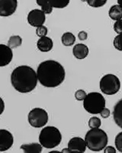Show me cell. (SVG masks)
<instances>
[{
	"mask_svg": "<svg viewBox=\"0 0 122 153\" xmlns=\"http://www.w3.org/2000/svg\"><path fill=\"white\" fill-rule=\"evenodd\" d=\"M61 152L62 153H71L68 148H64V149H62Z\"/></svg>",
	"mask_w": 122,
	"mask_h": 153,
	"instance_id": "33",
	"label": "cell"
},
{
	"mask_svg": "<svg viewBox=\"0 0 122 153\" xmlns=\"http://www.w3.org/2000/svg\"><path fill=\"white\" fill-rule=\"evenodd\" d=\"M87 3L89 6L93 7L98 8L103 7L107 2L106 0H87Z\"/></svg>",
	"mask_w": 122,
	"mask_h": 153,
	"instance_id": "23",
	"label": "cell"
},
{
	"mask_svg": "<svg viewBox=\"0 0 122 153\" xmlns=\"http://www.w3.org/2000/svg\"><path fill=\"white\" fill-rule=\"evenodd\" d=\"M73 54L76 59H83L87 56L89 53L88 47L83 43L76 44L73 48Z\"/></svg>",
	"mask_w": 122,
	"mask_h": 153,
	"instance_id": "13",
	"label": "cell"
},
{
	"mask_svg": "<svg viewBox=\"0 0 122 153\" xmlns=\"http://www.w3.org/2000/svg\"><path fill=\"white\" fill-rule=\"evenodd\" d=\"M69 0H49L52 7L57 8H63L68 5Z\"/></svg>",
	"mask_w": 122,
	"mask_h": 153,
	"instance_id": "21",
	"label": "cell"
},
{
	"mask_svg": "<svg viewBox=\"0 0 122 153\" xmlns=\"http://www.w3.org/2000/svg\"><path fill=\"white\" fill-rule=\"evenodd\" d=\"M22 39L19 36H11L8 40L7 45L11 49H14L20 46L22 44Z\"/></svg>",
	"mask_w": 122,
	"mask_h": 153,
	"instance_id": "20",
	"label": "cell"
},
{
	"mask_svg": "<svg viewBox=\"0 0 122 153\" xmlns=\"http://www.w3.org/2000/svg\"><path fill=\"white\" fill-rule=\"evenodd\" d=\"M37 73L30 66H18L12 71L11 82L15 90L21 93H29L34 90L38 82Z\"/></svg>",
	"mask_w": 122,
	"mask_h": 153,
	"instance_id": "2",
	"label": "cell"
},
{
	"mask_svg": "<svg viewBox=\"0 0 122 153\" xmlns=\"http://www.w3.org/2000/svg\"><path fill=\"white\" fill-rule=\"evenodd\" d=\"M106 103L105 99L101 93L92 92L87 94L84 100L83 106L88 113L98 114L106 107Z\"/></svg>",
	"mask_w": 122,
	"mask_h": 153,
	"instance_id": "5",
	"label": "cell"
},
{
	"mask_svg": "<svg viewBox=\"0 0 122 153\" xmlns=\"http://www.w3.org/2000/svg\"><path fill=\"white\" fill-rule=\"evenodd\" d=\"M104 153H116V150L113 146H106L104 148Z\"/></svg>",
	"mask_w": 122,
	"mask_h": 153,
	"instance_id": "31",
	"label": "cell"
},
{
	"mask_svg": "<svg viewBox=\"0 0 122 153\" xmlns=\"http://www.w3.org/2000/svg\"><path fill=\"white\" fill-rule=\"evenodd\" d=\"M20 149L23 150L24 153H40L42 151L43 148L41 144L33 143L23 144L20 147Z\"/></svg>",
	"mask_w": 122,
	"mask_h": 153,
	"instance_id": "16",
	"label": "cell"
},
{
	"mask_svg": "<svg viewBox=\"0 0 122 153\" xmlns=\"http://www.w3.org/2000/svg\"><path fill=\"white\" fill-rule=\"evenodd\" d=\"M113 117L116 124L122 128V99L117 102L114 106Z\"/></svg>",
	"mask_w": 122,
	"mask_h": 153,
	"instance_id": "15",
	"label": "cell"
},
{
	"mask_svg": "<svg viewBox=\"0 0 122 153\" xmlns=\"http://www.w3.org/2000/svg\"><path fill=\"white\" fill-rule=\"evenodd\" d=\"M12 49L7 45L0 44V66L4 67L10 63L13 59Z\"/></svg>",
	"mask_w": 122,
	"mask_h": 153,
	"instance_id": "12",
	"label": "cell"
},
{
	"mask_svg": "<svg viewBox=\"0 0 122 153\" xmlns=\"http://www.w3.org/2000/svg\"><path fill=\"white\" fill-rule=\"evenodd\" d=\"M17 0H1L0 1V15L1 16L8 17L15 13L17 7Z\"/></svg>",
	"mask_w": 122,
	"mask_h": 153,
	"instance_id": "9",
	"label": "cell"
},
{
	"mask_svg": "<svg viewBox=\"0 0 122 153\" xmlns=\"http://www.w3.org/2000/svg\"><path fill=\"white\" fill-rule=\"evenodd\" d=\"M38 81L43 86L54 88L59 86L65 79V72L59 62L48 60L41 62L37 70Z\"/></svg>",
	"mask_w": 122,
	"mask_h": 153,
	"instance_id": "1",
	"label": "cell"
},
{
	"mask_svg": "<svg viewBox=\"0 0 122 153\" xmlns=\"http://www.w3.org/2000/svg\"><path fill=\"white\" fill-rule=\"evenodd\" d=\"M4 109V103L3 99L1 98V114L3 113Z\"/></svg>",
	"mask_w": 122,
	"mask_h": 153,
	"instance_id": "32",
	"label": "cell"
},
{
	"mask_svg": "<svg viewBox=\"0 0 122 153\" xmlns=\"http://www.w3.org/2000/svg\"><path fill=\"white\" fill-rule=\"evenodd\" d=\"M45 14L42 10H32L27 16V21L31 26L34 27H38L43 26L46 21Z\"/></svg>",
	"mask_w": 122,
	"mask_h": 153,
	"instance_id": "8",
	"label": "cell"
},
{
	"mask_svg": "<svg viewBox=\"0 0 122 153\" xmlns=\"http://www.w3.org/2000/svg\"><path fill=\"white\" fill-rule=\"evenodd\" d=\"M121 85L119 79L114 74L105 75L100 82L101 91L107 95H113L118 93L121 88Z\"/></svg>",
	"mask_w": 122,
	"mask_h": 153,
	"instance_id": "6",
	"label": "cell"
},
{
	"mask_svg": "<svg viewBox=\"0 0 122 153\" xmlns=\"http://www.w3.org/2000/svg\"><path fill=\"white\" fill-rule=\"evenodd\" d=\"M50 153H59V152L57 151H52V152H50Z\"/></svg>",
	"mask_w": 122,
	"mask_h": 153,
	"instance_id": "35",
	"label": "cell"
},
{
	"mask_svg": "<svg viewBox=\"0 0 122 153\" xmlns=\"http://www.w3.org/2000/svg\"><path fill=\"white\" fill-rule=\"evenodd\" d=\"M28 121L29 124L33 127H43L49 121L48 112L45 109L40 108H33L29 113Z\"/></svg>",
	"mask_w": 122,
	"mask_h": 153,
	"instance_id": "7",
	"label": "cell"
},
{
	"mask_svg": "<svg viewBox=\"0 0 122 153\" xmlns=\"http://www.w3.org/2000/svg\"><path fill=\"white\" fill-rule=\"evenodd\" d=\"M85 140L90 150L100 152L107 146L108 137L107 133L101 128H91L85 134Z\"/></svg>",
	"mask_w": 122,
	"mask_h": 153,
	"instance_id": "3",
	"label": "cell"
},
{
	"mask_svg": "<svg viewBox=\"0 0 122 153\" xmlns=\"http://www.w3.org/2000/svg\"><path fill=\"white\" fill-rule=\"evenodd\" d=\"M62 44L65 46H71L74 45L76 37L71 32H66L62 34L61 38Z\"/></svg>",
	"mask_w": 122,
	"mask_h": 153,
	"instance_id": "18",
	"label": "cell"
},
{
	"mask_svg": "<svg viewBox=\"0 0 122 153\" xmlns=\"http://www.w3.org/2000/svg\"><path fill=\"white\" fill-rule=\"evenodd\" d=\"M115 144L118 151L122 153V131L119 133L115 137Z\"/></svg>",
	"mask_w": 122,
	"mask_h": 153,
	"instance_id": "25",
	"label": "cell"
},
{
	"mask_svg": "<svg viewBox=\"0 0 122 153\" xmlns=\"http://www.w3.org/2000/svg\"><path fill=\"white\" fill-rule=\"evenodd\" d=\"M39 140L43 147L47 149H52L61 143L62 136L57 128L54 126H47L41 131Z\"/></svg>",
	"mask_w": 122,
	"mask_h": 153,
	"instance_id": "4",
	"label": "cell"
},
{
	"mask_svg": "<svg viewBox=\"0 0 122 153\" xmlns=\"http://www.w3.org/2000/svg\"><path fill=\"white\" fill-rule=\"evenodd\" d=\"M114 30L118 34H122V19L117 21L113 26Z\"/></svg>",
	"mask_w": 122,
	"mask_h": 153,
	"instance_id": "28",
	"label": "cell"
},
{
	"mask_svg": "<svg viewBox=\"0 0 122 153\" xmlns=\"http://www.w3.org/2000/svg\"><path fill=\"white\" fill-rule=\"evenodd\" d=\"M14 138L11 133L7 130H0V151L8 150L13 144Z\"/></svg>",
	"mask_w": 122,
	"mask_h": 153,
	"instance_id": "11",
	"label": "cell"
},
{
	"mask_svg": "<svg viewBox=\"0 0 122 153\" xmlns=\"http://www.w3.org/2000/svg\"><path fill=\"white\" fill-rule=\"evenodd\" d=\"M113 46L118 51H122V34L116 36L113 40Z\"/></svg>",
	"mask_w": 122,
	"mask_h": 153,
	"instance_id": "24",
	"label": "cell"
},
{
	"mask_svg": "<svg viewBox=\"0 0 122 153\" xmlns=\"http://www.w3.org/2000/svg\"><path fill=\"white\" fill-rule=\"evenodd\" d=\"M37 46L41 52H49L53 48V41L51 38L47 36L40 37L37 41Z\"/></svg>",
	"mask_w": 122,
	"mask_h": 153,
	"instance_id": "14",
	"label": "cell"
},
{
	"mask_svg": "<svg viewBox=\"0 0 122 153\" xmlns=\"http://www.w3.org/2000/svg\"><path fill=\"white\" fill-rule=\"evenodd\" d=\"M87 36H88L87 33L85 31H81V32H79V33L78 34V37L81 41H85V40H87Z\"/></svg>",
	"mask_w": 122,
	"mask_h": 153,
	"instance_id": "30",
	"label": "cell"
},
{
	"mask_svg": "<svg viewBox=\"0 0 122 153\" xmlns=\"http://www.w3.org/2000/svg\"><path fill=\"white\" fill-rule=\"evenodd\" d=\"M101 120L97 117H92L88 121V126L91 128H99L101 126Z\"/></svg>",
	"mask_w": 122,
	"mask_h": 153,
	"instance_id": "22",
	"label": "cell"
},
{
	"mask_svg": "<svg viewBox=\"0 0 122 153\" xmlns=\"http://www.w3.org/2000/svg\"><path fill=\"white\" fill-rule=\"evenodd\" d=\"M117 2H118V5H119L121 7H122V0H118Z\"/></svg>",
	"mask_w": 122,
	"mask_h": 153,
	"instance_id": "34",
	"label": "cell"
},
{
	"mask_svg": "<svg viewBox=\"0 0 122 153\" xmlns=\"http://www.w3.org/2000/svg\"><path fill=\"white\" fill-rule=\"evenodd\" d=\"M36 3L41 7L42 10L46 14H49L52 12L53 7L49 2V0H37Z\"/></svg>",
	"mask_w": 122,
	"mask_h": 153,
	"instance_id": "19",
	"label": "cell"
},
{
	"mask_svg": "<svg viewBox=\"0 0 122 153\" xmlns=\"http://www.w3.org/2000/svg\"><path fill=\"white\" fill-rule=\"evenodd\" d=\"M100 114L103 118H107L110 115V111L109 108H104Z\"/></svg>",
	"mask_w": 122,
	"mask_h": 153,
	"instance_id": "29",
	"label": "cell"
},
{
	"mask_svg": "<svg viewBox=\"0 0 122 153\" xmlns=\"http://www.w3.org/2000/svg\"><path fill=\"white\" fill-rule=\"evenodd\" d=\"M87 93L83 89H79L75 93V97L78 101H84L87 96Z\"/></svg>",
	"mask_w": 122,
	"mask_h": 153,
	"instance_id": "27",
	"label": "cell"
},
{
	"mask_svg": "<svg viewBox=\"0 0 122 153\" xmlns=\"http://www.w3.org/2000/svg\"><path fill=\"white\" fill-rule=\"evenodd\" d=\"M109 15L112 20L116 21L122 19V7L118 4L113 5L109 10Z\"/></svg>",
	"mask_w": 122,
	"mask_h": 153,
	"instance_id": "17",
	"label": "cell"
},
{
	"mask_svg": "<svg viewBox=\"0 0 122 153\" xmlns=\"http://www.w3.org/2000/svg\"><path fill=\"white\" fill-rule=\"evenodd\" d=\"M48 30L47 27L45 26H42L37 28L36 33L37 36L40 37L46 36L48 34Z\"/></svg>",
	"mask_w": 122,
	"mask_h": 153,
	"instance_id": "26",
	"label": "cell"
},
{
	"mask_svg": "<svg viewBox=\"0 0 122 153\" xmlns=\"http://www.w3.org/2000/svg\"><path fill=\"white\" fill-rule=\"evenodd\" d=\"M85 140L80 137H74L68 143V148L71 153H83L87 149Z\"/></svg>",
	"mask_w": 122,
	"mask_h": 153,
	"instance_id": "10",
	"label": "cell"
}]
</instances>
